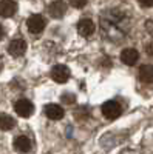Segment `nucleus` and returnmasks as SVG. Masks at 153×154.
<instances>
[{
    "instance_id": "obj_13",
    "label": "nucleus",
    "mask_w": 153,
    "mask_h": 154,
    "mask_svg": "<svg viewBox=\"0 0 153 154\" xmlns=\"http://www.w3.org/2000/svg\"><path fill=\"white\" fill-rule=\"evenodd\" d=\"M139 79L142 83L153 85V66L151 65H142L139 68Z\"/></svg>"
},
{
    "instance_id": "obj_10",
    "label": "nucleus",
    "mask_w": 153,
    "mask_h": 154,
    "mask_svg": "<svg viewBox=\"0 0 153 154\" xmlns=\"http://www.w3.org/2000/svg\"><path fill=\"white\" fill-rule=\"evenodd\" d=\"M138 59H139V54H138V51L133 49V48H127V49H124L121 53V60L125 63V65H129V66L135 65V63L138 62Z\"/></svg>"
},
{
    "instance_id": "obj_5",
    "label": "nucleus",
    "mask_w": 153,
    "mask_h": 154,
    "mask_svg": "<svg viewBox=\"0 0 153 154\" xmlns=\"http://www.w3.org/2000/svg\"><path fill=\"white\" fill-rule=\"evenodd\" d=\"M14 108H16V112L20 116V117H30V116L33 114V111H34L33 103H31L30 100H27V99L17 100L16 105H14Z\"/></svg>"
},
{
    "instance_id": "obj_2",
    "label": "nucleus",
    "mask_w": 153,
    "mask_h": 154,
    "mask_svg": "<svg viewBox=\"0 0 153 154\" xmlns=\"http://www.w3.org/2000/svg\"><path fill=\"white\" fill-rule=\"evenodd\" d=\"M121 112H122L121 105L118 103V102H114V100H108V102H105V103L102 105V114H104L107 119H111V120L116 119V117L121 116Z\"/></svg>"
},
{
    "instance_id": "obj_8",
    "label": "nucleus",
    "mask_w": 153,
    "mask_h": 154,
    "mask_svg": "<svg viewBox=\"0 0 153 154\" xmlns=\"http://www.w3.org/2000/svg\"><path fill=\"white\" fill-rule=\"evenodd\" d=\"M17 11V3L14 0H2L0 2V16L2 17H11Z\"/></svg>"
},
{
    "instance_id": "obj_16",
    "label": "nucleus",
    "mask_w": 153,
    "mask_h": 154,
    "mask_svg": "<svg viewBox=\"0 0 153 154\" xmlns=\"http://www.w3.org/2000/svg\"><path fill=\"white\" fill-rule=\"evenodd\" d=\"M74 100H76V97L73 94H63L62 96V102H63V103H73Z\"/></svg>"
},
{
    "instance_id": "obj_3",
    "label": "nucleus",
    "mask_w": 153,
    "mask_h": 154,
    "mask_svg": "<svg viewBox=\"0 0 153 154\" xmlns=\"http://www.w3.org/2000/svg\"><path fill=\"white\" fill-rule=\"evenodd\" d=\"M27 26H28V31L31 34H40L45 28V19L39 14H33L27 20Z\"/></svg>"
},
{
    "instance_id": "obj_9",
    "label": "nucleus",
    "mask_w": 153,
    "mask_h": 154,
    "mask_svg": "<svg viewBox=\"0 0 153 154\" xmlns=\"http://www.w3.org/2000/svg\"><path fill=\"white\" fill-rule=\"evenodd\" d=\"M65 11H67V5L63 3L62 0H56V2H53V3L48 6L49 16H51V17H54V19H60V17H63Z\"/></svg>"
},
{
    "instance_id": "obj_17",
    "label": "nucleus",
    "mask_w": 153,
    "mask_h": 154,
    "mask_svg": "<svg viewBox=\"0 0 153 154\" xmlns=\"http://www.w3.org/2000/svg\"><path fill=\"white\" fill-rule=\"evenodd\" d=\"M139 3L144 8H150V6H153V0H139Z\"/></svg>"
},
{
    "instance_id": "obj_11",
    "label": "nucleus",
    "mask_w": 153,
    "mask_h": 154,
    "mask_svg": "<svg viewBox=\"0 0 153 154\" xmlns=\"http://www.w3.org/2000/svg\"><path fill=\"white\" fill-rule=\"evenodd\" d=\"M45 114L51 120H60L63 117V108L56 105V103H51V105L45 106Z\"/></svg>"
},
{
    "instance_id": "obj_12",
    "label": "nucleus",
    "mask_w": 153,
    "mask_h": 154,
    "mask_svg": "<svg viewBox=\"0 0 153 154\" xmlns=\"http://www.w3.org/2000/svg\"><path fill=\"white\" fill-rule=\"evenodd\" d=\"M14 148L19 152H30L31 151V140L27 136H19L14 140Z\"/></svg>"
},
{
    "instance_id": "obj_14",
    "label": "nucleus",
    "mask_w": 153,
    "mask_h": 154,
    "mask_svg": "<svg viewBox=\"0 0 153 154\" xmlns=\"http://www.w3.org/2000/svg\"><path fill=\"white\" fill-rule=\"evenodd\" d=\"M14 125H16V122H14V119H12L11 116H8V114H0V130L8 131V130H11Z\"/></svg>"
},
{
    "instance_id": "obj_15",
    "label": "nucleus",
    "mask_w": 153,
    "mask_h": 154,
    "mask_svg": "<svg viewBox=\"0 0 153 154\" xmlns=\"http://www.w3.org/2000/svg\"><path fill=\"white\" fill-rule=\"evenodd\" d=\"M70 3L74 6V8H84L87 5V0H70Z\"/></svg>"
},
{
    "instance_id": "obj_4",
    "label": "nucleus",
    "mask_w": 153,
    "mask_h": 154,
    "mask_svg": "<svg viewBox=\"0 0 153 154\" xmlns=\"http://www.w3.org/2000/svg\"><path fill=\"white\" fill-rule=\"evenodd\" d=\"M25 51H27V42H25L23 38H14V40H11L9 45H8V53L14 57L23 56Z\"/></svg>"
},
{
    "instance_id": "obj_18",
    "label": "nucleus",
    "mask_w": 153,
    "mask_h": 154,
    "mask_svg": "<svg viewBox=\"0 0 153 154\" xmlns=\"http://www.w3.org/2000/svg\"><path fill=\"white\" fill-rule=\"evenodd\" d=\"M147 54L153 57V42H150V43L147 45Z\"/></svg>"
},
{
    "instance_id": "obj_20",
    "label": "nucleus",
    "mask_w": 153,
    "mask_h": 154,
    "mask_svg": "<svg viewBox=\"0 0 153 154\" xmlns=\"http://www.w3.org/2000/svg\"><path fill=\"white\" fill-rule=\"evenodd\" d=\"M2 66H3V63H2V57H0V69H2Z\"/></svg>"
},
{
    "instance_id": "obj_7",
    "label": "nucleus",
    "mask_w": 153,
    "mask_h": 154,
    "mask_svg": "<svg viewBox=\"0 0 153 154\" xmlns=\"http://www.w3.org/2000/svg\"><path fill=\"white\" fill-rule=\"evenodd\" d=\"M94 29H96V26H94V22L91 19H81L78 23V31L84 37H90L94 32Z\"/></svg>"
},
{
    "instance_id": "obj_1",
    "label": "nucleus",
    "mask_w": 153,
    "mask_h": 154,
    "mask_svg": "<svg viewBox=\"0 0 153 154\" xmlns=\"http://www.w3.org/2000/svg\"><path fill=\"white\" fill-rule=\"evenodd\" d=\"M100 29L108 40L121 42L130 31V17L119 9H107L100 14Z\"/></svg>"
},
{
    "instance_id": "obj_19",
    "label": "nucleus",
    "mask_w": 153,
    "mask_h": 154,
    "mask_svg": "<svg viewBox=\"0 0 153 154\" xmlns=\"http://www.w3.org/2000/svg\"><path fill=\"white\" fill-rule=\"evenodd\" d=\"M3 37H5V29L2 28V25H0V40H2Z\"/></svg>"
},
{
    "instance_id": "obj_6",
    "label": "nucleus",
    "mask_w": 153,
    "mask_h": 154,
    "mask_svg": "<svg viewBox=\"0 0 153 154\" xmlns=\"http://www.w3.org/2000/svg\"><path fill=\"white\" fill-rule=\"evenodd\" d=\"M51 77H53L54 82L63 83V82L68 80V77H70V69H68L65 65H56L53 69H51Z\"/></svg>"
}]
</instances>
